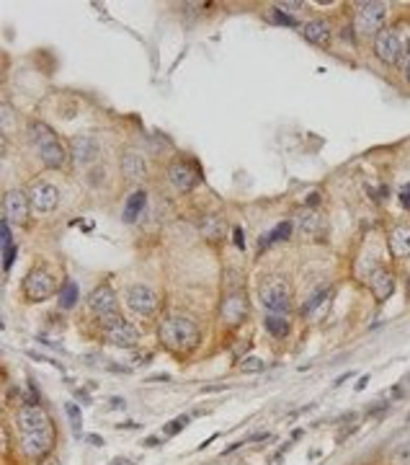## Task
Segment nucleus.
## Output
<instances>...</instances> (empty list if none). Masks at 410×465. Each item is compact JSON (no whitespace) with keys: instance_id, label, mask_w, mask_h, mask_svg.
Masks as SVG:
<instances>
[{"instance_id":"1","label":"nucleus","mask_w":410,"mask_h":465,"mask_svg":"<svg viewBox=\"0 0 410 465\" xmlns=\"http://www.w3.org/2000/svg\"><path fill=\"white\" fill-rule=\"evenodd\" d=\"M157 336L168 351L173 354H189L199 346L201 342V331L199 326L194 323L191 318L186 316H168L160 321V328H157Z\"/></svg>"},{"instance_id":"2","label":"nucleus","mask_w":410,"mask_h":465,"mask_svg":"<svg viewBox=\"0 0 410 465\" xmlns=\"http://www.w3.org/2000/svg\"><path fill=\"white\" fill-rule=\"evenodd\" d=\"M29 137L34 142L36 153H39V158L47 168H62L68 163V150L65 145L60 142V137L54 135V130L49 124L44 122H31L29 124Z\"/></svg>"},{"instance_id":"3","label":"nucleus","mask_w":410,"mask_h":465,"mask_svg":"<svg viewBox=\"0 0 410 465\" xmlns=\"http://www.w3.org/2000/svg\"><path fill=\"white\" fill-rule=\"evenodd\" d=\"M258 300L274 316L289 313V307H292V284L284 277H269L258 287Z\"/></svg>"},{"instance_id":"4","label":"nucleus","mask_w":410,"mask_h":465,"mask_svg":"<svg viewBox=\"0 0 410 465\" xmlns=\"http://www.w3.org/2000/svg\"><path fill=\"white\" fill-rule=\"evenodd\" d=\"M21 292L29 303H44L49 300L57 292V282L54 277L44 266H34L31 272L24 277V284H21Z\"/></svg>"},{"instance_id":"5","label":"nucleus","mask_w":410,"mask_h":465,"mask_svg":"<svg viewBox=\"0 0 410 465\" xmlns=\"http://www.w3.org/2000/svg\"><path fill=\"white\" fill-rule=\"evenodd\" d=\"M384 18H387L384 3H358L354 13V31L361 36H377L382 31Z\"/></svg>"},{"instance_id":"6","label":"nucleus","mask_w":410,"mask_h":465,"mask_svg":"<svg viewBox=\"0 0 410 465\" xmlns=\"http://www.w3.org/2000/svg\"><path fill=\"white\" fill-rule=\"evenodd\" d=\"M88 307L98 321H104V326L119 318V300H116V292L109 284H98L96 290L88 295Z\"/></svg>"},{"instance_id":"7","label":"nucleus","mask_w":410,"mask_h":465,"mask_svg":"<svg viewBox=\"0 0 410 465\" xmlns=\"http://www.w3.org/2000/svg\"><path fill=\"white\" fill-rule=\"evenodd\" d=\"M21 452L31 460H44L47 455H52L54 448V427H47V429L39 432H24L21 434Z\"/></svg>"},{"instance_id":"8","label":"nucleus","mask_w":410,"mask_h":465,"mask_svg":"<svg viewBox=\"0 0 410 465\" xmlns=\"http://www.w3.org/2000/svg\"><path fill=\"white\" fill-rule=\"evenodd\" d=\"M29 210H31V202H29V194H24L21 189H13L3 197V220L8 225H26Z\"/></svg>"},{"instance_id":"9","label":"nucleus","mask_w":410,"mask_h":465,"mask_svg":"<svg viewBox=\"0 0 410 465\" xmlns=\"http://www.w3.org/2000/svg\"><path fill=\"white\" fill-rule=\"evenodd\" d=\"M16 427L24 432H39V429H47V427H52V416L49 411L39 404H29V406H21L16 411Z\"/></svg>"},{"instance_id":"10","label":"nucleus","mask_w":410,"mask_h":465,"mask_svg":"<svg viewBox=\"0 0 410 465\" xmlns=\"http://www.w3.org/2000/svg\"><path fill=\"white\" fill-rule=\"evenodd\" d=\"M374 54L377 60L384 62V65H400V54H402L400 36L395 34L393 29H382L374 36Z\"/></svg>"},{"instance_id":"11","label":"nucleus","mask_w":410,"mask_h":465,"mask_svg":"<svg viewBox=\"0 0 410 465\" xmlns=\"http://www.w3.org/2000/svg\"><path fill=\"white\" fill-rule=\"evenodd\" d=\"M157 292L148 284H132L127 290V305L137 313V316H152L157 310Z\"/></svg>"},{"instance_id":"12","label":"nucleus","mask_w":410,"mask_h":465,"mask_svg":"<svg viewBox=\"0 0 410 465\" xmlns=\"http://www.w3.org/2000/svg\"><path fill=\"white\" fill-rule=\"evenodd\" d=\"M104 334H106V342L113 344V346H122V349H132V346H137V342H140V331H137L129 321H124L122 316L106 326Z\"/></svg>"},{"instance_id":"13","label":"nucleus","mask_w":410,"mask_h":465,"mask_svg":"<svg viewBox=\"0 0 410 465\" xmlns=\"http://www.w3.org/2000/svg\"><path fill=\"white\" fill-rule=\"evenodd\" d=\"M168 181L175 186V192H191L199 184V171L189 160H175L168 168Z\"/></svg>"},{"instance_id":"14","label":"nucleus","mask_w":410,"mask_h":465,"mask_svg":"<svg viewBox=\"0 0 410 465\" xmlns=\"http://www.w3.org/2000/svg\"><path fill=\"white\" fill-rule=\"evenodd\" d=\"M219 313H222V321L227 326H240L248 316V298H245V292L235 290L225 295L222 300V307H219Z\"/></svg>"},{"instance_id":"15","label":"nucleus","mask_w":410,"mask_h":465,"mask_svg":"<svg viewBox=\"0 0 410 465\" xmlns=\"http://www.w3.org/2000/svg\"><path fill=\"white\" fill-rule=\"evenodd\" d=\"M29 202H31L34 212H52L60 204V192H57V186L47 184V181H36L29 192Z\"/></svg>"},{"instance_id":"16","label":"nucleus","mask_w":410,"mask_h":465,"mask_svg":"<svg viewBox=\"0 0 410 465\" xmlns=\"http://www.w3.org/2000/svg\"><path fill=\"white\" fill-rule=\"evenodd\" d=\"M369 290H372V295H374L379 303L387 298H393L395 292V274L390 272V269H384V266H377L374 272L369 274Z\"/></svg>"},{"instance_id":"17","label":"nucleus","mask_w":410,"mask_h":465,"mask_svg":"<svg viewBox=\"0 0 410 465\" xmlns=\"http://www.w3.org/2000/svg\"><path fill=\"white\" fill-rule=\"evenodd\" d=\"M387 248L395 259H408L410 256V225H395L387 233Z\"/></svg>"},{"instance_id":"18","label":"nucleus","mask_w":410,"mask_h":465,"mask_svg":"<svg viewBox=\"0 0 410 465\" xmlns=\"http://www.w3.org/2000/svg\"><path fill=\"white\" fill-rule=\"evenodd\" d=\"M72 158L78 166H88V163H93L98 155V142L93 137H88V135H80V137H72Z\"/></svg>"},{"instance_id":"19","label":"nucleus","mask_w":410,"mask_h":465,"mask_svg":"<svg viewBox=\"0 0 410 465\" xmlns=\"http://www.w3.org/2000/svg\"><path fill=\"white\" fill-rule=\"evenodd\" d=\"M302 36H305L310 44H315V47H328V44H331V39H333L331 24H328V21H323V18L307 21L305 29H302Z\"/></svg>"},{"instance_id":"20","label":"nucleus","mask_w":410,"mask_h":465,"mask_svg":"<svg viewBox=\"0 0 410 465\" xmlns=\"http://www.w3.org/2000/svg\"><path fill=\"white\" fill-rule=\"evenodd\" d=\"M122 171L127 178H132V181H140V178H145L148 176V166H145V158H142L140 153H134V150H129L127 155L122 158Z\"/></svg>"},{"instance_id":"21","label":"nucleus","mask_w":410,"mask_h":465,"mask_svg":"<svg viewBox=\"0 0 410 465\" xmlns=\"http://www.w3.org/2000/svg\"><path fill=\"white\" fill-rule=\"evenodd\" d=\"M145 204H148V194H145V189L132 192V197L127 199V204H124V220H127V222H134V220L142 215Z\"/></svg>"},{"instance_id":"22","label":"nucleus","mask_w":410,"mask_h":465,"mask_svg":"<svg viewBox=\"0 0 410 465\" xmlns=\"http://www.w3.org/2000/svg\"><path fill=\"white\" fill-rule=\"evenodd\" d=\"M263 326H266V331H269L271 336H276V339H281V336H287L289 331H292L289 321L281 316H269L266 321H263Z\"/></svg>"},{"instance_id":"23","label":"nucleus","mask_w":410,"mask_h":465,"mask_svg":"<svg viewBox=\"0 0 410 465\" xmlns=\"http://www.w3.org/2000/svg\"><path fill=\"white\" fill-rule=\"evenodd\" d=\"M78 300H80L78 284H75V282H65V284H62V290H60V307L70 310V307H75Z\"/></svg>"},{"instance_id":"24","label":"nucleus","mask_w":410,"mask_h":465,"mask_svg":"<svg viewBox=\"0 0 410 465\" xmlns=\"http://www.w3.org/2000/svg\"><path fill=\"white\" fill-rule=\"evenodd\" d=\"M289 236H292V222H289V220H284V222H279L276 228L271 230L269 236H263L261 246H269V243H274V241H287Z\"/></svg>"},{"instance_id":"25","label":"nucleus","mask_w":410,"mask_h":465,"mask_svg":"<svg viewBox=\"0 0 410 465\" xmlns=\"http://www.w3.org/2000/svg\"><path fill=\"white\" fill-rule=\"evenodd\" d=\"M390 465H410V442H402L390 452Z\"/></svg>"},{"instance_id":"26","label":"nucleus","mask_w":410,"mask_h":465,"mask_svg":"<svg viewBox=\"0 0 410 465\" xmlns=\"http://www.w3.org/2000/svg\"><path fill=\"white\" fill-rule=\"evenodd\" d=\"M328 295H331V290H328V287H323V290H317V292H315L313 298H310V300H307V303H305V305H302V316H310V313H313L315 307H317V305H323V303H325V298H328Z\"/></svg>"},{"instance_id":"27","label":"nucleus","mask_w":410,"mask_h":465,"mask_svg":"<svg viewBox=\"0 0 410 465\" xmlns=\"http://www.w3.org/2000/svg\"><path fill=\"white\" fill-rule=\"evenodd\" d=\"M297 222H299V230H302V233H313L315 228H317V215H315L313 210H307V212H302V215H299L297 218Z\"/></svg>"},{"instance_id":"28","label":"nucleus","mask_w":410,"mask_h":465,"mask_svg":"<svg viewBox=\"0 0 410 465\" xmlns=\"http://www.w3.org/2000/svg\"><path fill=\"white\" fill-rule=\"evenodd\" d=\"M186 424H189V416H178V419H173V422L163 429V437H173V434H178L181 429H186Z\"/></svg>"},{"instance_id":"29","label":"nucleus","mask_w":410,"mask_h":465,"mask_svg":"<svg viewBox=\"0 0 410 465\" xmlns=\"http://www.w3.org/2000/svg\"><path fill=\"white\" fill-rule=\"evenodd\" d=\"M240 367L245 369V372H261L263 367H266V362L258 360V357H248V360H243V365Z\"/></svg>"},{"instance_id":"30","label":"nucleus","mask_w":410,"mask_h":465,"mask_svg":"<svg viewBox=\"0 0 410 465\" xmlns=\"http://www.w3.org/2000/svg\"><path fill=\"white\" fill-rule=\"evenodd\" d=\"M65 411H68V416H70L72 429L80 432V411H78V406H75V404H68V406H65Z\"/></svg>"},{"instance_id":"31","label":"nucleus","mask_w":410,"mask_h":465,"mask_svg":"<svg viewBox=\"0 0 410 465\" xmlns=\"http://www.w3.org/2000/svg\"><path fill=\"white\" fill-rule=\"evenodd\" d=\"M271 21H276V24H284V26H297V21H294L292 16H284V13H281L279 8L271 13Z\"/></svg>"},{"instance_id":"32","label":"nucleus","mask_w":410,"mask_h":465,"mask_svg":"<svg viewBox=\"0 0 410 465\" xmlns=\"http://www.w3.org/2000/svg\"><path fill=\"white\" fill-rule=\"evenodd\" d=\"M3 259H6V261H3V266H6V272H8L10 266H13V259H16V246H6V248H3Z\"/></svg>"},{"instance_id":"33","label":"nucleus","mask_w":410,"mask_h":465,"mask_svg":"<svg viewBox=\"0 0 410 465\" xmlns=\"http://www.w3.org/2000/svg\"><path fill=\"white\" fill-rule=\"evenodd\" d=\"M397 197H400V204H402V207H405V210H410V184L402 186Z\"/></svg>"},{"instance_id":"34","label":"nucleus","mask_w":410,"mask_h":465,"mask_svg":"<svg viewBox=\"0 0 410 465\" xmlns=\"http://www.w3.org/2000/svg\"><path fill=\"white\" fill-rule=\"evenodd\" d=\"M400 65H402V70L410 65V42H402V54H400Z\"/></svg>"},{"instance_id":"35","label":"nucleus","mask_w":410,"mask_h":465,"mask_svg":"<svg viewBox=\"0 0 410 465\" xmlns=\"http://www.w3.org/2000/svg\"><path fill=\"white\" fill-rule=\"evenodd\" d=\"M39 465H62V463H60V457L47 455V457H44V460H39Z\"/></svg>"},{"instance_id":"36","label":"nucleus","mask_w":410,"mask_h":465,"mask_svg":"<svg viewBox=\"0 0 410 465\" xmlns=\"http://www.w3.org/2000/svg\"><path fill=\"white\" fill-rule=\"evenodd\" d=\"M235 246H237V248H245V241H243V228H235Z\"/></svg>"},{"instance_id":"37","label":"nucleus","mask_w":410,"mask_h":465,"mask_svg":"<svg viewBox=\"0 0 410 465\" xmlns=\"http://www.w3.org/2000/svg\"><path fill=\"white\" fill-rule=\"evenodd\" d=\"M402 73H405V80H408V83H410V65H408V68H405V70H402Z\"/></svg>"}]
</instances>
